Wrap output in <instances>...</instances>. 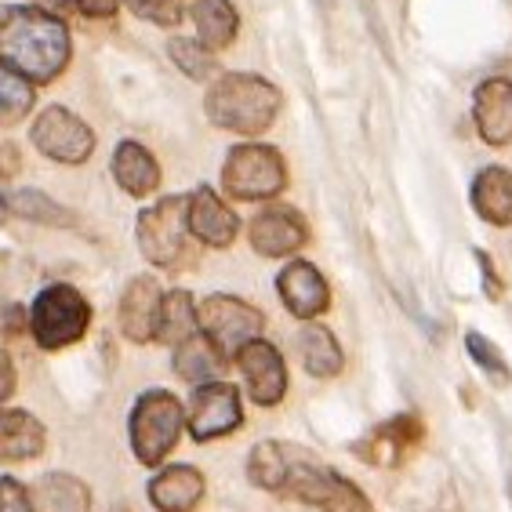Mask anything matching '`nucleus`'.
<instances>
[{"label":"nucleus","instance_id":"nucleus-1","mask_svg":"<svg viewBox=\"0 0 512 512\" xmlns=\"http://www.w3.org/2000/svg\"><path fill=\"white\" fill-rule=\"evenodd\" d=\"M73 44L59 15L30 4H8L0 11V59L30 84H51L69 66Z\"/></svg>","mask_w":512,"mask_h":512},{"label":"nucleus","instance_id":"nucleus-2","mask_svg":"<svg viewBox=\"0 0 512 512\" xmlns=\"http://www.w3.org/2000/svg\"><path fill=\"white\" fill-rule=\"evenodd\" d=\"M207 117L233 135H262L280 113V88L258 73H222L207 91Z\"/></svg>","mask_w":512,"mask_h":512},{"label":"nucleus","instance_id":"nucleus-3","mask_svg":"<svg viewBox=\"0 0 512 512\" xmlns=\"http://www.w3.org/2000/svg\"><path fill=\"white\" fill-rule=\"evenodd\" d=\"M280 494H291L298 502L316 505V509H324V512H375L356 483H349L345 476H338L335 469H327V465L313 462L309 451L291 447V444H287Z\"/></svg>","mask_w":512,"mask_h":512},{"label":"nucleus","instance_id":"nucleus-4","mask_svg":"<svg viewBox=\"0 0 512 512\" xmlns=\"http://www.w3.org/2000/svg\"><path fill=\"white\" fill-rule=\"evenodd\" d=\"M88 324H91V306L77 287L51 284L33 298L30 327L40 349H66V345L80 342Z\"/></svg>","mask_w":512,"mask_h":512},{"label":"nucleus","instance_id":"nucleus-5","mask_svg":"<svg viewBox=\"0 0 512 512\" xmlns=\"http://www.w3.org/2000/svg\"><path fill=\"white\" fill-rule=\"evenodd\" d=\"M182 436V404L168 389H149L131 411V447L142 465H160Z\"/></svg>","mask_w":512,"mask_h":512},{"label":"nucleus","instance_id":"nucleus-6","mask_svg":"<svg viewBox=\"0 0 512 512\" xmlns=\"http://www.w3.org/2000/svg\"><path fill=\"white\" fill-rule=\"evenodd\" d=\"M222 186H226L229 197L237 200H273L287 186L284 157L266 142L233 146L226 157V168H222Z\"/></svg>","mask_w":512,"mask_h":512},{"label":"nucleus","instance_id":"nucleus-7","mask_svg":"<svg viewBox=\"0 0 512 512\" xmlns=\"http://www.w3.org/2000/svg\"><path fill=\"white\" fill-rule=\"evenodd\" d=\"M262 327H266V316L244 298L211 295L200 302V331L218 345V353L226 360L240 356V349H247L251 342H258Z\"/></svg>","mask_w":512,"mask_h":512},{"label":"nucleus","instance_id":"nucleus-8","mask_svg":"<svg viewBox=\"0 0 512 512\" xmlns=\"http://www.w3.org/2000/svg\"><path fill=\"white\" fill-rule=\"evenodd\" d=\"M189 233V197L157 200L138 215V247L153 266H175L186 251Z\"/></svg>","mask_w":512,"mask_h":512},{"label":"nucleus","instance_id":"nucleus-9","mask_svg":"<svg viewBox=\"0 0 512 512\" xmlns=\"http://www.w3.org/2000/svg\"><path fill=\"white\" fill-rule=\"evenodd\" d=\"M33 146L44 153L48 160H59V164H84V160L95 153V131L77 117L69 113L66 106H48L33 120Z\"/></svg>","mask_w":512,"mask_h":512},{"label":"nucleus","instance_id":"nucleus-10","mask_svg":"<svg viewBox=\"0 0 512 512\" xmlns=\"http://www.w3.org/2000/svg\"><path fill=\"white\" fill-rule=\"evenodd\" d=\"M240 425H244V407H240V393L233 385L226 382L197 385L193 407H189V433H193V440L207 444V440L237 433Z\"/></svg>","mask_w":512,"mask_h":512},{"label":"nucleus","instance_id":"nucleus-11","mask_svg":"<svg viewBox=\"0 0 512 512\" xmlns=\"http://www.w3.org/2000/svg\"><path fill=\"white\" fill-rule=\"evenodd\" d=\"M237 367H240V375H244L247 389H251V400H255L258 407H273L284 400L287 367H284V356L276 353V345L258 338V342H251L247 349H240Z\"/></svg>","mask_w":512,"mask_h":512},{"label":"nucleus","instance_id":"nucleus-12","mask_svg":"<svg viewBox=\"0 0 512 512\" xmlns=\"http://www.w3.org/2000/svg\"><path fill=\"white\" fill-rule=\"evenodd\" d=\"M160 284L153 276H135L120 298V331L131 342H153L160 335V313H164Z\"/></svg>","mask_w":512,"mask_h":512},{"label":"nucleus","instance_id":"nucleus-13","mask_svg":"<svg viewBox=\"0 0 512 512\" xmlns=\"http://www.w3.org/2000/svg\"><path fill=\"white\" fill-rule=\"evenodd\" d=\"M276 291L284 298L287 313L298 316V320H313L331 306L327 280L313 262H291L284 273L276 276Z\"/></svg>","mask_w":512,"mask_h":512},{"label":"nucleus","instance_id":"nucleus-14","mask_svg":"<svg viewBox=\"0 0 512 512\" xmlns=\"http://www.w3.org/2000/svg\"><path fill=\"white\" fill-rule=\"evenodd\" d=\"M309 240L306 218L291 211V207H269L251 222V247L266 258L295 255L298 247Z\"/></svg>","mask_w":512,"mask_h":512},{"label":"nucleus","instance_id":"nucleus-15","mask_svg":"<svg viewBox=\"0 0 512 512\" xmlns=\"http://www.w3.org/2000/svg\"><path fill=\"white\" fill-rule=\"evenodd\" d=\"M418 440H422V422H418L414 414H400L393 422L371 429L364 440H356L353 451L360 454L367 465H400Z\"/></svg>","mask_w":512,"mask_h":512},{"label":"nucleus","instance_id":"nucleus-16","mask_svg":"<svg viewBox=\"0 0 512 512\" xmlns=\"http://www.w3.org/2000/svg\"><path fill=\"white\" fill-rule=\"evenodd\" d=\"M473 117L483 142L509 146L512 142V84L502 77L483 80L473 95Z\"/></svg>","mask_w":512,"mask_h":512},{"label":"nucleus","instance_id":"nucleus-17","mask_svg":"<svg viewBox=\"0 0 512 512\" xmlns=\"http://www.w3.org/2000/svg\"><path fill=\"white\" fill-rule=\"evenodd\" d=\"M240 218L229 211L218 193H211L207 186L189 193V233L197 240H204L207 247H229L237 240Z\"/></svg>","mask_w":512,"mask_h":512},{"label":"nucleus","instance_id":"nucleus-18","mask_svg":"<svg viewBox=\"0 0 512 512\" xmlns=\"http://www.w3.org/2000/svg\"><path fill=\"white\" fill-rule=\"evenodd\" d=\"M204 498V476L193 465H171L149 483V502L160 512H189Z\"/></svg>","mask_w":512,"mask_h":512},{"label":"nucleus","instance_id":"nucleus-19","mask_svg":"<svg viewBox=\"0 0 512 512\" xmlns=\"http://www.w3.org/2000/svg\"><path fill=\"white\" fill-rule=\"evenodd\" d=\"M113 178L128 197H149L160 186V164L146 146L120 142L117 153H113Z\"/></svg>","mask_w":512,"mask_h":512},{"label":"nucleus","instance_id":"nucleus-20","mask_svg":"<svg viewBox=\"0 0 512 512\" xmlns=\"http://www.w3.org/2000/svg\"><path fill=\"white\" fill-rule=\"evenodd\" d=\"M189 19L197 26V37L207 51H226L240 33V15L229 0H193Z\"/></svg>","mask_w":512,"mask_h":512},{"label":"nucleus","instance_id":"nucleus-21","mask_svg":"<svg viewBox=\"0 0 512 512\" xmlns=\"http://www.w3.org/2000/svg\"><path fill=\"white\" fill-rule=\"evenodd\" d=\"M473 207L491 226H512V171L483 168L473 178Z\"/></svg>","mask_w":512,"mask_h":512},{"label":"nucleus","instance_id":"nucleus-22","mask_svg":"<svg viewBox=\"0 0 512 512\" xmlns=\"http://www.w3.org/2000/svg\"><path fill=\"white\" fill-rule=\"evenodd\" d=\"M0 451H4L8 462L37 458V454L44 451V425H40L30 411L8 407L4 418H0Z\"/></svg>","mask_w":512,"mask_h":512},{"label":"nucleus","instance_id":"nucleus-23","mask_svg":"<svg viewBox=\"0 0 512 512\" xmlns=\"http://www.w3.org/2000/svg\"><path fill=\"white\" fill-rule=\"evenodd\" d=\"M33 505H37V512H91V494L77 476L48 473L40 476Z\"/></svg>","mask_w":512,"mask_h":512},{"label":"nucleus","instance_id":"nucleus-24","mask_svg":"<svg viewBox=\"0 0 512 512\" xmlns=\"http://www.w3.org/2000/svg\"><path fill=\"white\" fill-rule=\"evenodd\" d=\"M222 360H226V356L218 353V345L211 342L204 331L193 335L189 342L175 345V371L193 385L215 382V375L222 371Z\"/></svg>","mask_w":512,"mask_h":512},{"label":"nucleus","instance_id":"nucleus-25","mask_svg":"<svg viewBox=\"0 0 512 512\" xmlns=\"http://www.w3.org/2000/svg\"><path fill=\"white\" fill-rule=\"evenodd\" d=\"M298 353H302L306 371L316 378H335L345 364L342 345L335 342V335H331L327 327H316V324L302 327V335H298Z\"/></svg>","mask_w":512,"mask_h":512},{"label":"nucleus","instance_id":"nucleus-26","mask_svg":"<svg viewBox=\"0 0 512 512\" xmlns=\"http://www.w3.org/2000/svg\"><path fill=\"white\" fill-rule=\"evenodd\" d=\"M4 207H8V215L40 222V226H77V215L69 207L55 204L40 189H11V193H4Z\"/></svg>","mask_w":512,"mask_h":512},{"label":"nucleus","instance_id":"nucleus-27","mask_svg":"<svg viewBox=\"0 0 512 512\" xmlns=\"http://www.w3.org/2000/svg\"><path fill=\"white\" fill-rule=\"evenodd\" d=\"M193 335H200V306L193 302L189 291H171L164 298V313H160V342L182 345Z\"/></svg>","mask_w":512,"mask_h":512},{"label":"nucleus","instance_id":"nucleus-28","mask_svg":"<svg viewBox=\"0 0 512 512\" xmlns=\"http://www.w3.org/2000/svg\"><path fill=\"white\" fill-rule=\"evenodd\" d=\"M33 106V84L15 69H0V124L11 128L15 120H22Z\"/></svg>","mask_w":512,"mask_h":512},{"label":"nucleus","instance_id":"nucleus-29","mask_svg":"<svg viewBox=\"0 0 512 512\" xmlns=\"http://www.w3.org/2000/svg\"><path fill=\"white\" fill-rule=\"evenodd\" d=\"M168 59L175 62L189 80H211L218 73L215 51H207L200 40H189V37L168 40Z\"/></svg>","mask_w":512,"mask_h":512},{"label":"nucleus","instance_id":"nucleus-30","mask_svg":"<svg viewBox=\"0 0 512 512\" xmlns=\"http://www.w3.org/2000/svg\"><path fill=\"white\" fill-rule=\"evenodd\" d=\"M465 349H469V356H473L476 364H480L494 382L509 385V364H505V356L498 353V349H494L480 331H469V335H465Z\"/></svg>","mask_w":512,"mask_h":512},{"label":"nucleus","instance_id":"nucleus-31","mask_svg":"<svg viewBox=\"0 0 512 512\" xmlns=\"http://www.w3.org/2000/svg\"><path fill=\"white\" fill-rule=\"evenodd\" d=\"M128 8L138 19H149L157 26H178L182 22V0H128Z\"/></svg>","mask_w":512,"mask_h":512},{"label":"nucleus","instance_id":"nucleus-32","mask_svg":"<svg viewBox=\"0 0 512 512\" xmlns=\"http://www.w3.org/2000/svg\"><path fill=\"white\" fill-rule=\"evenodd\" d=\"M0 491H4V512H33V494L26 491L19 480L4 476V480H0Z\"/></svg>","mask_w":512,"mask_h":512},{"label":"nucleus","instance_id":"nucleus-33","mask_svg":"<svg viewBox=\"0 0 512 512\" xmlns=\"http://www.w3.org/2000/svg\"><path fill=\"white\" fill-rule=\"evenodd\" d=\"M77 8L88 15V19H113L120 8V0H77Z\"/></svg>","mask_w":512,"mask_h":512},{"label":"nucleus","instance_id":"nucleus-34","mask_svg":"<svg viewBox=\"0 0 512 512\" xmlns=\"http://www.w3.org/2000/svg\"><path fill=\"white\" fill-rule=\"evenodd\" d=\"M4 331H8V338H19L22 331H30L26 309H22V306H8V316H4Z\"/></svg>","mask_w":512,"mask_h":512},{"label":"nucleus","instance_id":"nucleus-35","mask_svg":"<svg viewBox=\"0 0 512 512\" xmlns=\"http://www.w3.org/2000/svg\"><path fill=\"white\" fill-rule=\"evenodd\" d=\"M480 258V269H483V291H487V298H502V280H498V273L491 269V258L483 255H476Z\"/></svg>","mask_w":512,"mask_h":512},{"label":"nucleus","instance_id":"nucleus-36","mask_svg":"<svg viewBox=\"0 0 512 512\" xmlns=\"http://www.w3.org/2000/svg\"><path fill=\"white\" fill-rule=\"evenodd\" d=\"M0 367H4V396H11V389H15V367H11L8 353L0 356Z\"/></svg>","mask_w":512,"mask_h":512},{"label":"nucleus","instance_id":"nucleus-37","mask_svg":"<svg viewBox=\"0 0 512 512\" xmlns=\"http://www.w3.org/2000/svg\"><path fill=\"white\" fill-rule=\"evenodd\" d=\"M73 4H77V0H37V8H44V11H51V15H55V11H69L73 8Z\"/></svg>","mask_w":512,"mask_h":512},{"label":"nucleus","instance_id":"nucleus-38","mask_svg":"<svg viewBox=\"0 0 512 512\" xmlns=\"http://www.w3.org/2000/svg\"><path fill=\"white\" fill-rule=\"evenodd\" d=\"M316 4H320V8H331V4H335V0H316Z\"/></svg>","mask_w":512,"mask_h":512}]
</instances>
